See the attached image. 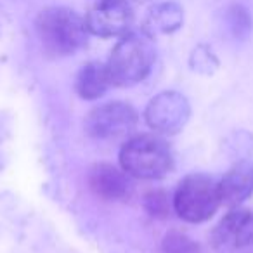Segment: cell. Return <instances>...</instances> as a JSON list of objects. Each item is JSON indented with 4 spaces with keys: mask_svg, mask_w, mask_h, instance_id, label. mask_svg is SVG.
Instances as JSON below:
<instances>
[{
    "mask_svg": "<svg viewBox=\"0 0 253 253\" xmlns=\"http://www.w3.org/2000/svg\"><path fill=\"white\" fill-rule=\"evenodd\" d=\"M220 205L218 182L205 173H193L180 180L173 196L177 215L193 224L208 220Z\"/></svg>",
    "mask_w": 253,
    "mask_h": 253,
    "instance_id": "obj_4",
    "label": "cell"
},
{
    "mask_svg": "<svg viewBox=\"0 0 253 253\" xmlns=\"http://www.w3.org/2000/svg\"><path fill=\"white\" fill-rule=\"evenodd\" d=\"M111 78H109L108 68L101 63H88L80 70L77 77V92L80 97L94 101L106 94L111 87Z\"/></svg>",
    "mask_w": 253,
    "mask_h": 253,
    "instance_id": "obj_12",
    "label": "cell"
},
{
    "mask_svg": "<svg viewBox=\"0 0 253 253\" xmlns=\"http://www.w3.org/2000/svg\"><path fill=\"white\" fill-rule=\"evenodd\" d=\"M148 203H153V207L149 208L153 215H158V213H165L167 210V201H165V196L162 193H155L151 196H148Z\"/></svg>",
    "mask_w": 253,
    "mask_h": 253,
    "instance_id": "obj_14",
    "label": "cell"
},
{
    "mask_svg": "<svg viewBox=\"0 0 253 253\" xmlns=\"http://www.w3.org/2000/svg\"><path fill=\"white\" fill-rule=\"evenodd\" d=\"M218 248H243L253 241V213L245 208L229 211L213 232Z\"/></svg>",
    "mask_w": 253,
    "mask_h": 253,
    "instance_id": "obj_8",
    "label": "cell"
},
{
    "mask_svg": "<svg viewBox=\"0 0 253 253\" xmlns=\"http://www.w3.org/2000/svg\"><path fill=\"white\" fill-rule=\"evenodd\" d=\"M90 186L99 196L106 200H120L125 198L130 189V182L123 172L111 165H97L90 172Z\"/></svg>",
    "mask_w": 253,
    "mask_h": 253,
    "instance_id": "obj_10",
    "label": "cell"
},
{
    "mask_svg": "<svg viewBox=\"0 0 253 253\" xmlns=\"http://www.w3.org/2000/svg\"><path fill=\"white\" fill-rule=\"evenodd\" d=\"M137 125V113L126 102H108L94 108L85 118V130L101 141L118 139L130 134Z\"/></svg>",
    "mask_w": 253,
    "mask_h": 253,
    "instance_id": "obj_5",
    "label": "cell"
},
{
    "mask_svg": "<svg viewBox=\"0 0 253 253\" xmlns=\"http://www.w3.org/2000/svg\"><path fill=\"white\" fill-rule=\"evenodd\" d=\"M163 250L165 253H198V246L179 232H172L163 241Z\"/></svg>",
    "mask_w": 253,
    "mask_h": 253,
    "instance_id": "obj_13",
    "label": "cell"
},
{
    "mask_svg": "<svg viewBox=\"0 0 253 253\" xmlns=\"http://www.w3.org/2000/svg\"><path fill=\"white\" fill-rule=\"evenodd\" d=\"M184 11L177 2H163L149 9L144 21V33L148 37L167 35L182 26Z\"/></svg>",
    "mask_w": 253,
    "mask_h": 253,
    "instance_id": "obj_11",
    "label": "cell"
},
{
    "mask_svg": "<svg viewBox=\"0 0 253 253\" xmlns=\"http://www.w3.org/2000/svg\"><path fill=\"white\" fill-rule=\"evenodd\" d=\"M88 33L111 39L123 37L134 25V11L128 0H101L85 18Z\"/></svg>",
    "mask_w": 253,
    "mask_h": 253,
    "instance_id": "obj_6",
    "label": "cell"
},
{
    "mask_svg": "<svg viewBox=\"0 0 253 253\" xmlns=\"http://www.w3.org/2000/svg\"><path fill=\"white\" fill-rule=\"evenodd\" d=\"M130 2V0H128ZM132 2H139V4H144V2H151V0H132Z\"/></svg>",
    "mask_w": 253,
    "mask_h": 253,
    "instance_id": "obj_15",
    "label": "cell"
},
{
    "mask_svg": "<svg viewBox=\"0 0 253 253\" xmlns=\"http://www.w3.org/2000/svg\"><path fill=\"white\" fill-rule=\"evenodd\" d=\"M191 116V106L182 94L167 90L151 99L146 108V122L153 130L162 134H177Z\"/></svg>",
    "mask_w": 253,
    "mask_h": 253,
    "instance_id": "obj_7",
    "label": "cell"
},
{
    "mask_svg": "<svg viewBox=\"0 0 253 253\" xmlns=\"http://www.w3.org/2000/svg\"><path fill=\"white\" fill-rule=\"evenodd\" d=\"M37 33L52 56H68L87 43L85 19L68 7H47L37 16Z\"/></svg>",
    "mask_w": 253,
    "mask_h": 253,
    "instance_id": "obj_1",
    "label": "cell"
},
{
    "mask_svg": "<svg viewBox=\"0 0 253 253\" xmlns=\"http://www.w3.org/2000/svg\"><path fill=\"white\" fill-rule=\"evenodd\" d=\"M123 172L137 179H162L172 170L173 158L165 141L153 135L130 139L120 151Z\"/></svg>",
    "mask_w": 253,
    "mask_h": 253,
    "instance_id": "obj_3",
    "label": "cell"
},
{
    "mask_svg": "<svg viewBox=\"0 0 253 253\" xmlns=\"http://www.w3.org/2000/svg\"><path fill=\"white\" fill-rule=\"evenodd\" d=\"M253 193V162H239L218 182L222 205L239 207Z\"/></svg>",
    "mask_w": 253,
    "mask_h": 253,
    "instance_id": "obj_9",
    "label": "cell"
},
{
    "mask_svg": "<svg viewBox=\"0 0 253 253\" xmlns=\"http://www.w3.org/2000/svg\"><path fill=\"white\" fill-rule=\"evenodd\" d=\"M155 47L146 33H126L106 64L113 85L128 87L144 80L155 64Z\"/></svg>",
    "mask_w": 253,
    "mask_h": 253,
    "instance_id": "obj_2",
    "label": "cell"
}]
</instances>
